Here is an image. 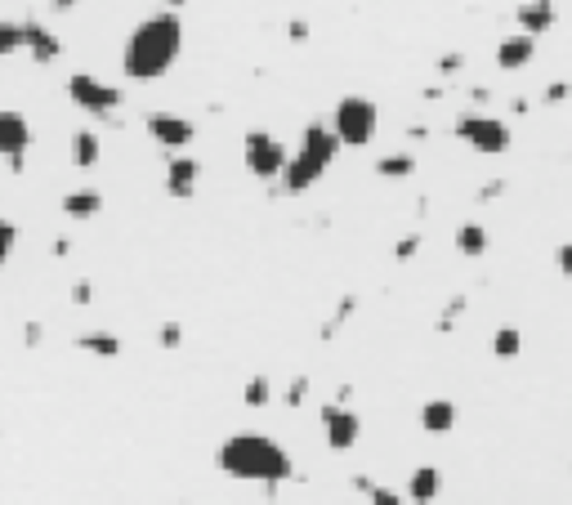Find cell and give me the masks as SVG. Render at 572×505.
<instances>
[{
	"mask_svg": "<svg viewBox=\"0 0 572 505\" xmlns=\"http://www.w3.org/2000/svg\"><path fill=\"white\" fill-rule=\"evenodd\" d=\"M179 54H184V23L175 9H161L134 27V36L125 41L121 68L130 81H161L179 63Z\"/></svg>",
	"mask_w": 572,
	"mask_h": 505,
	"instance_id": "cell-1",
	"label": "cell"
},
{
	"mask_svg": "<svg viewBox=\"0 0 572 505\" xmlns=\"http://www.w3.org/2000/svg\"><path fill=\"white\" fill-rule=\"evenodd\" d=\"M220 470L229 479H241V483H286L295 479V461L286 456L282 443L264 438V434H232L220 443Z\"/></svg>",
	"mask_w": 572,
	"mask_h": 505,
	"instance_id": "cell-2",
	"label": "cell"
},
{
	"mask_svg": "<svg viewBox=\"0 0 572 505\" xmlns=\"http://www.w3.org/2000/svg\"><path fill=\"white\" fill-rule=\"evenodd\" d=\"M340 152V139H336V130L331 126H309L304 130V139H300V152L295 157H286V166H282V188L286 193H304V188H313L318 179H322V170L331 166V157Z\"/></svg>",
	"mask_w": 572,
	"mask_h": 505,
	"instance_id": "cell-3",
	"label": "cell"
},
{
	"mask_svg": "<svg viewBox=\"0 0 572 505\" xmlns=\"http://www.w3.org/2000/svg\"><path fill=\"white\" fill-rule=\"evenodd\" d=\"M376 122H380V113H376V104L362 99V95L340 99L336 113H331V130H336V139H340L344 148H367L371 134H376Z\"/></svg>",
	"mask_w": 572,
	"mask_h": 505,
	"instance_id": "cell-4",
	"label": "cell"
},
{
	"mask_svg": "<svg viewBox=\"0 0 572 505\" xmlns=\"http://www.w3.org/2000/svg\"><path fill=\"white\" fill-rule=\"evenodd\" d=\"M457 139H460V143H469L474 152H483V157H501V152H510V143H514V134H510L505 122L483 117V113L460 117V122H457Z\"/></svg>",
	"mask_w": 572,
	"mask_h": 505,
	"instance_id": "cell-5",
	"label": "cell"
},
{
	"mask_svg": "<svg viewBox=\"0 0 572 505\" xmlns=\"http://www.w3.org/2000/svg\"><path fill=\"white\" fill-rule=\"evenodd\" d=\"M68 95H72L77 108H86L90 117H104V122H113L116 108H121V90L108 86V81H99V77H90V72L68 77Z\"/></svg>",
	"mask_w": 572,
	"mask_h": 505,
	"instance_id": "cell-6",
	"label": "cell"
},
{
	"mask_svg": "<svg viewBox=\"0 0 572 505\" xmlns=\"http://www.w3.org/2000/svg\"><path fill=\"white\" fill-rule=\"evenodd\" d=\"M241 157H246V170H250L255 179H277L282 166H286V148H282V139H273V134H264V130H246Z\"/></svg>",
	"mask_w": 572,
	"mask_h": 505,
	"instance_id": "cell-7",
	"label": "cell"
},
{
	"mask_svg": "<svg viewBox=\"0 0 572 505\" xmlns=\"http://www.w3.org/2000/svg\"><path fill=\"white\" fill-rule=\"evenodd\" d=\"M27 148H32V122L23 113H14V108H0V157L9 161L14 175H23Z\"/></svg>",
	"mask_w": 572,
	"mask_h": 505,
	"instance_id": "cell-8",
	"label": "cell"
},
{
	"mask_svg": "<svg viewBox=\"0 0 572 505\" xmlns=\"http://www.w3.org/2000/svg\"><path fill=\"white\" fill-rule=\"evenodd\" d=\"M322 429H327V447L349 452L358 443V434H362V420H358V411H349L340 402H327L322 407Z\"/></svg>",
	"mask_w": 572,
	"mask_h": 505,
	"instance_id": "cell-9",
	"label": "cell"
},
{
	"mask_svg": "<svg viewBox=\"0 0 572 505\" xmlns=\"http://www.w3.org/2000/svg\"><path fill=\"white\" fill-rule=\"evenodd\" d=\"M148 134L161 143V148H188L197 139V126L188 117H175V113H152L148 117Z\"/></svg>",
	"mask_w": 572,
	"mask_h": 505,
	"instance_id": "cell-10",
	"label": "cell"
},
{
	"mask_svg": "<svg viewBox=\"0 0 572 505\" xmlns=\"http://www.w3.org/2000/svg\"><path fill=\"white\" fill-rule=\"evenodd\" d=\"M537 59V36L532 32H510L501 45H496V68L501 72H519Z\"/></svg>",
	"mask_w": 572,
	"mask_h": 505,
	"instance_id": "cell-11",
	"label": "cell"
},
{
	"mask_svg": "<svg viewBox=\"0 0 572 505\" xmlns=\"http://www.w3.org/2000/svg\"><path fill=\"white\" fill-rule=\"evenodd\" d=\"M197 184H202L197 157H175V161L166 166V193H170L175 202H188V197L197 193Z\"/></svg>",
	"mask_w": 572,
	"mask_h": 505,
	"instance_id": "cell-12",
	"label": "cell"
},
{
	"mask_svg": "<svg viewBox=\"0 0 572 505\" xmlns=\"http://www.w3.org/2000/svg\"><path fill=\"white\" fill-rule=\"evenodd\" d=\"M23 50L36 59V63H54L59 54H63V41L45 27V23H36V18H27L23 23Z\"/></svg>",
	"mask_w": 572,
	"mask_h": 505,
	"instance_id": "cell-13",
	"label": "cell"
},
{
	"mask_svg": "<svg viewBox=\"0 0 572 505\" xmlns=\"http://www.w3.org/2000/svg\"><path fill=\"white\" fill-rule=\"evenodd\" d=\"M514 23H519V32L541 36V32H550V27L559 23V5H555V0H523L519 14H514Z\"/></svg>",
	"mask_w": 572,
	"mask_h": 505,
	"instance_id": "cell-14",
	"label": "cell"
},
{
	"mask_svg": "<svg viewBox=\"0 0 572 505\" xmlns=\"http://www.w3.org/2000/svg\"><path fill=\"white\" fill-rule=\"evenodd\" d=\"M421 425H425V434H448L457 425V402L452 398H430L421 407Z\"/></svg>",
	"mask_w": 572,
	"mask_h": 505,
	"instance_id": "cell-15",
	"label": "cell"
},
{
	"mask_svg": "<svg viewBox=\"0 0 572 505\" xmlns=\"http://www.w3.org/2000/svg\"><path fill=\"white\" fill-rule=\"evenodd\" d=\"M99 157H104L99 134H95V130H77V134H72V166H77V170H95Z\"/></svg>",
	"mask_w": 572,
	"mask_h": 505,
	"instance_id": "cell-16",
	"label": "cell"
},
{
	"mask_svg": "<svg viewBox=\"0 0 572 505\" xmlns=\"http://www.w3.org/2000/svg\"><path fill=\"white\" fill-rule=\"evenodd\" d=\"M99 211H104V193H95V188H77V193L63 197V215L68 220H90Z\"/></svg>",
	"mask_w": 572,
	"mask_h": 505,
	"instance_id": "cell-17",
	"label": "cell"
},
{
	"mask_svg": "<svg viewBox=\"0 0 572 505\" xmlns=\"http://www.w3.org/2000/svg\"><path fill=\"white\" fill-rule=\"evenodd\" d=\"M439 492H443L439 465H421V470L412 474V483H407V501H434Z\"/></svg>",
	"mask_w": 572,
	"mask_h": 505,
	"instance_id": "cell-18",
	"label": "cell"
},
{
	"mask_svg": "<svg viewBox=\"0 0 572 505\" xmlns=\"http://www.w3.org/2000/svg\"><path fill=\"white\" fill-rule=\"evenodd\" d=\"M487 229L483 224H460L457 229V251L465 255V259H478V255H487Z\"/></svg>",
	"mask_w": 572,
	"mask_h": 505,
	"instance_id": "cell-19",
	"label": "cell"
},
{
	"mask_svg": "<svg viewBox=\"0 0 572 505\" xmlns=\"http://www.w3.org/2000/svg\"><path fill=\"white\" fill-rule=\"evenodd\" d=\"M77 349H86V354H95V358H116L125 345H121V336H113V331H90V336L77 340Z\"/></svg>",
	"mask_w": 572,
	"mask_h": 505,
	"instance_id": "cell-20",
	"label": "cell"
},
{
	"mask_svg": "<svg viewBox=\"0 0 572 505\" xmlns=\"http://www.w3.org/2000/svg\"><path fill=\"white\" fill-rule=\"evenodd\" d=\"M412 170H416V157L412 152H394V157H380L376 161V175L380 179H407Z\"/></svg>",
	"mask_w": 572,
	"mask_h": 505,
	"instance_id": "cell-21",
	"label": "cell"
},
{
	"mask_svg": "<svg viewBox=\"0 0 572 505\" xmlns=\"http://www.w3.org/2000/svg\"><path fill=\"white\" fill-rule=\"evenodd\" d=\"M523 349V336H519V327H501L496 336H492V354L496 358H514Z\"/></svg>",
	"mask_w": 572,
	"mask_h": 505,
	"instance_id": "cell-22",
	"label": "cell"
},
{
	"mask_svg": "<svg viewBox=\"0 0 572 505\" xmlns=\"http://www.w3.org/2000/svg\"><path fill=\"white\" fill-rule=\"evenodd\" d=\"M18 50H23V23H5L0 18V59H9Z\"/></svg>",
	"mask_w": 572,
	"mask_h": 505,
	"instance_id": "cell-23",
	"label": "cell"
},
{
	"mask_svg": "<svg viewBox=\"0 0 572 505\" xmlns=\"http://www.w3.org/2000/svg\"><path fill=\"white\" fill-rule=\"evenodd\" d=\"M246 407H268V398H273V389H268V376H250L246 380Z\"/></svg>",
	"mask_w": 572,
	"mask_h": 505,
	"instance_id": "cell-24",
	"label": "cell"
},
{
	"mask_svg": "<svg viewBox=\"0 0 572 505\" xmlns=\"http://www.w3.org/2000/svg\"><path fill=\"white\" fill-rule=\"evenodd\" d=\"M353 488H358L367 501H380V505H398V501H403L398 492H389V488H376V483H371V479H362V474L353 479Z\"/></svg>",
	"mask_w": 572,
	"mask_h": 505,
	"instance_id": "cell-25",
	"label": "cell"
},
{
	"mask_svg": "<svg viewBox=\"0 0 572 505\" xmlns=\"http://www.w3.org/2000/svg\"><path fill=\"white\" fill-rule=\"evenodd\" d=\"M353 309H358V300H353V295H344L340 304H336V313L327 318V327H322V336H336V331H340L344 322H349V313H353Z\"/></svg>",
	"mask_w": 572,
	"mask_h": 505,
	"instance_id": "cell-26",
	"label": "cell"
},
{
	"mask_svg": "<svg viewBox=\"0 0 572 505\" xmlns=\"http://www.w3.org/2000/svg\"><path fill=\"white\" fill-rule=\"evenodd\" d=\"M14 247H18V229H14L9 220H0V268L9 264V255H14Z\"/></svg>",
	"mask_w": 572,
	"mask_h": 505,
	"instance_id": "cell-27",
	"label": "cell"
},
{
	"mask_svg": "<svg viewBox=\"0 0 572 505\" xmlns=\"http://www.w3.org/2000/svg\"><path fill=\"white\" fill-rule=\"evenodd\" d=\"M304 398H309V376H295L291 389H286V407H300Z\"/></svg>",
	"mask_w": 572,
	"mask_h": 505,
	"instance_id": "cell-28",
	"label": "cell"
},
{
	"mask_svg": "<svg viewBox=\"0 0 572 505\" xmlns=\"http://www.w3.org/2000/svg\"><path fill=\"white\" fill-rule=\"evenodd\" d=\"M157 340H161V345H166V349H175V345H179V340H184V327H179V322H166V327H161V331H157Z\"/></svg>",
	"mask_w": 572,
	"mask_h": 505,
	"instance_id": "cell-29",
	"label": "cell"
},
{
	"mask_svg": "<svg viewBox=\"0 0 572 505\" xmlns=\"http://www.w3.org/2000/svg\"><path fill=\"white\" fill-rule=\"evenodd\" d=\"M416 251H421V238H416V233H407V238L394 247V259H412Z\"/></svg>",
	"mask_w": 572,
	"mask_h": 505,
	"instance_id": "cell-30",
	"label": "cell"
},
{
	"mask_svg": "<svg viewBox=\"0 0 572 505\" xmlns=\"http://www.w3.org/2000/svg\"><path fill=\"white\" fill-rule=\"evenodd\" d=\"M568 95H572L568 81H550V86H546V104H564Z\"/></svg>",
	"mask_w": 572,
	"mask_h": 505,
	"instance_id": "cell-31",
	"label": "cell"
},
{
	"mask_svg": "<svg viewBox=\"0 0 572 505\" xmlns=\"http://www.w3.org/2000/svg\"><path fill=\"white\" fill-rule=\"evenodd\" d=\"M460 68H465V54H443V59H439V72H443V77H457Z\"/></svg>",
	"mask_w": 572,
	"mask_h": 505,
	"instance_id": "cell-32",
	"label": "cell"
},
{
	"mask_svg": "<svg viewBox=\"0 0 572 505\" xmlns=\"http://www.w3.org/2000/svg\"><path fill=\"white\" fill-rule=\"evenodd\" d=\"M505 193V179H487L483 188H478V202H492V197H501Z\"/></svg>",
	"mask_w": 572,
	"mask_h": 505,
	"instance_id": "cell-33",
	"label": "cell"
},
{
	"mask_svg": "<svg viewBox=\"0 0 572 505\" xmlns=\"http://www.w3.org/2000/svg\"><path fill=\"white\" fill-rule=\"evenodd\" d=\"M41 336H45V327H41V322H27V327H23V345H27V349H36V345H41Z\"/></svg>",
	"mask_w": 572,
	"mask_h": 505,
	"instance_id": "cell-34",
	"label": "cell"
},
{
	"mask_svg": "<svg viewBox=\"0 0 572 505\" xmlns=\"http://www.w3.org/2000/svg\"><path fill=\"white\" fill-rule=\"evenodd\" d=\"M90 300H95V286L90 282H77L72 286V304H90Z\"/></svg>",
	"mask_w": 572,
	"mask_h": 505,
	"instance_id": "cell-35",
	"label": "cell"
},
{
	"mask_svg": "<svg viewBox=\"0 0 572 505\" xmlns=\"http://www.w3.org/2000/svg\"><path fill=\"white\" fill-rule=\"evenodd\" d=\"M286 36H291L295 45H300V41H309V23H304V18H291V32H286Z\"/></svg>",
	"mask_w": 572,
	"mask_h": 505,
	"instance_id": "cell-36",
	"label": "cell"
},
{
	"mask_svg": "<svg viewBox=\"0 0 572 505\" xmlns=\"http://www.w3.org/2000/svg\"><path fill=\"white\" fill-rule=\"evenodd\" d=\"M559 273H564V277H572V242H564V247H559Z\"/></svg>",
	"mask_w": 572,
	"mask_h": 505,
	"instance_id": "cell-37",
	"label": "cell"
},
{
	"mask_svg": "<svg viewBox=\"0 0 572 505\" xmlns=\"http://www.w3.org/2000/svg\"><path fill=\"white\" fill-rule=\"evenodd\" d=\"M72 251V242H68V238H54V255H59V259H63V255Z\"/></svg>",
	"mask_w": 572,
	"mask_h": 505,
	"instance_id": "cell-38",
	"label": "cell"
},
{
	"mask_svg": "<svg viewBox=\"0 0 572 505\" xmlns=\"http://www.w3.org/2000/svg\"><path fill=\"white\" fill-rule=\"evenodd\" d=\"M77 5H81V0H54V9H59V14H68V9H77Z\"/></svg>",
	"mask_w": 572,
	"mask_h": 505,
	"instance_id": "cell-39",
	"label": "cell"
},
{
	"mask_svg": "<svg viewBox=\"0 0 572 505\" xmlns=\"http://www.w3.org/2000/svg\"><path fill=\"white\" fill-rule=\"evenodd\" d=\"M161 5H166V9H184L188 0H161Z\"/></svg>",
	"mask_w": 572,
	"mask_h": 505,
	"instance_id": "cell-40",
	"label": "cell"
}]
</instances>
